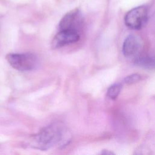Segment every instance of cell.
Masks as SVG:
<instances>
[{
	"mask_svg": "<svg viewBox=\"0 0 155 155\" xmlns=\"http://www.w3.org/2000/svg\"><path fill=\"white\" fill-rule=\"evenodd\" d=\"M6 59L11 66L19 71L31 70L38 63L36 56L31 53H10Z\"/></svg>",
	"mask_w": 155,
	"mask_h": 155,
	"instance_id": "2",
	"label": "cell"
},
{
	"mask_svg": "<svg viewBox=\"0 0 155 155\" xmlns=\"http://www.w3.org/2000/svg\"><path fill=\"white\" fill-rule=\"evenodd\" d=\"M122 88V85L120 84L117 83L111 85L107 90V95L111 99H116L118 95L119 94Z\"/></svg>",
	"mask_w": 155,
	"mask_h": 155,
	"instance_id": "8",
	"label": "cell"
},
{
	"mask_svg": "<svg viewBox=\"0 0 155 155\" xmlns=\"http://www.w3.org/2000/svg\"><path fill=\"white\" fill-rule=\"evenodd\" d=\"M80 38L79 32L70 30H61L54 36L52 41V47L54 48L64 47L77 42Z\"/></svg>",
	"mask_w": 155,
	"mask_h": 155,
	"instance_id": "5",
	"label": "cell"
},
{
	"mask_svg": "<svg viewBox=\"0 0 155 155\" xmlns=\"http://www.w3.org/2000/svg\"><path fill=\"white\" fill-rule=\"evenodd\" d=\"M101 154H112L113 153L111 151H110L109 150H103V151L101 152Z\"/></svg>",
	"mask_w": 155,
	"mask_h": 155,
	"instance_id": "10",
	"label": "cell"
},
{
	"mask_svg": "<svg viewBox=\"0 0 155 155\" xmlns=\"http://www.w3.org/2000/svg\"><path fill=\"white\" fill-rule=\"evenodd\" d=\"M148 18V7L145 5H140L128 11L124 17V22L128 28L139 30L147 23Z\"/></svg>",
	"mask_w": 155,
	"mask_h": 155,
	"instance_id": "3",
	"label": "cell"
},
{
	"mask_svg": "<svg viewBox=\"0 0 155 155\" xmlns=\"http://www.w3.org/2000/svg\"><path fill=\"white\" fill-rule=\"evenodd\" d=\"M135 64L147 70H155V59L148 56H141L137 57L134 61Z\"/></svg>",
	"mask_w": 155,
	"mask_h": 155,
	"instance_id": "7",
	"label": "cell"
},
{
	"mask_svg": "<svg viewBox=\"0 0 155 155\" xmlns=\"http://www.w3.org/2000/svg\"><path fill=\"white\" fill-rule=\"evenodd\" d=\"M141 41L139 37L134 35H128L122 45V53L125 57H131L137 53L141 47Z\"/></svg>",
	"mask_w": 155,
	"mask_h": 155,
	"instance_id": "6",
	"label": "cell"
},
{
	"mask_svg": "<svg viewBox=\"0 0 155 155\" xmlns=\"http://www.w3.org/2000/svg\"><path fill=\"white\" fill-rule=\"evenodd\" d=\"M64 131L62 127L57 124L47 126L33 137L31 145L39 150L48 149L63 140Z\"/></svg>",
	"mask_w": 155,
	"mask_h": 155,
	"instance_id": "1",
	"label": "cell"
},
{
	"mask_svg": "<svg viewBox=\"0 0 155 155\" xmlns=\"http://www.w3.org/2000/svg\"><path fill=\"white\" fill-rule=\"evenodd\" d=\"M83 24V18L78 9H74L67 14L59 22V30H70L79 32Z\"/></svg>",
	"mask_w": 155,
	"mask_h": 155,
	"instance_id": "4",
	"label": "cell"
},
{
	"mask_svg": "<svg viewBox=\"0 0 155 155\" xmlns=\"http://www.w3.org/2000/svg\"><path fill=\"white\" fill-rule=\"evenodd\" d=\"M141 79V76L139 74H132L125 77L124 81L127 84H133L139 82Z\"/></svg>",
	"mask_w": 155,
	"mask_h": 155,
	"instance_id": "9",
	"label": "cell"
}]
</instances>
